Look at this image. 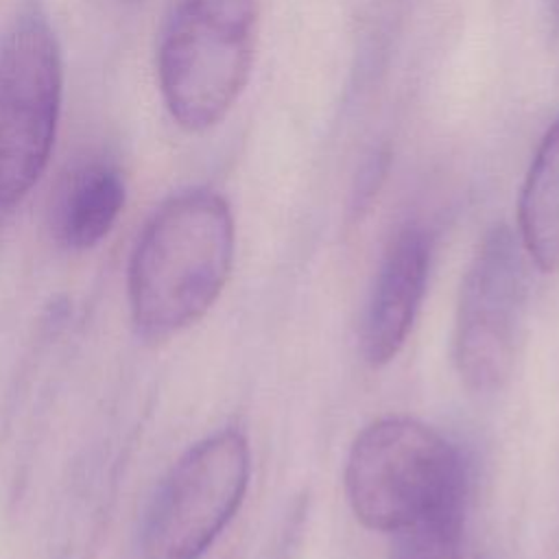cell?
<instances>
[{
	"instance_id": "9",
	"label": "cell",
	"mask_w": 559,
	"mask_h": 559,
	"mask_svg": "<svg viewBox=\"0 0 559 559\" xmlns=\"http://www.w3.org/2000/svg\"><path fill=\"white\" fill-rule=\"evenodd\" d=\"M515 234L533 266L559 271V118L546 129L526 170Z\"/></svg>"
},
{
	"instance_id": "7",
	"label": "cell",
	"mask_w": 559,
	"mask_h": 559,
	"mask_svg": "<svg viewBox=\"0 0 559 559\" xmlns=\"http://www.w3.org/2000/svg\"><path fill=\"white\" fill-rule=\"evenodd\" d=\"M430 251V236L419 225L389 240L360 323V349L371 367L389 365L404 347L426 293Z\"/></svg>"
},
{
	"instance_id": "1",
	"label": "cell",
	"mask_w": 559,
	"mask_h": 559,
	"mask_svg": "<svg viewBox=\"0 0 559 559\" xmlns=\"http://www.w3.org/2000/svg\"><path fill=\"white\" fill-rule=\"evenodd\" d=\"M236 249L227 201L205 188L168 199L144 225L129 262L135 325L166 338L199 321L223 293Z\"/></svg>"
},
{
	"instance_id": "11",
	"label": "cell",
	"mask_w": 559,
	"mask_h": 559,
	"mask_svg": "<svg viewBox=\"0 0 559 559\" xmlns=\"http://www.w3.org/2000/svg\"><path fill=\"white\" fill-rule=\"evenodd\" d=\"M548 20L555 37L559 39V0H548Z\"/></svg>"
},
{
	"instance_id": "10",
	"label": "cell",
	"mask_w": 559,
	"mask_h": 559,
	"mask_svg": "<svg viewBox=\"0 0 559 559\" xmlns=\"http://www.w3.org/2000/svg\"><path fill=\"white\" fill-rule=\"evenodd\" d=\"M465 496L391 533V559H461Z\"/></svg>"
},
{
	"instance_id": "4",
	"label": "cell",
	"mask_w": 559,
	"mask_h": 559,
	"mask_svg": "<svg viewBox=\"0 0 559 559\" xmlns=\"http://www.w3.org/2000/svg\"><path fill=\"white\" fill-rule=\"evenodd\" d=\"M63 59L37 4H26L0 39V207L20 203L44 175L59 124Z\"/></svg>"
},
{
	"instance_id": "8",
	"label": "cell",
	"mask_w": 559,
	"mask_h": 559,
	"mask_svg": "<svg viewBox=\"0 0 559 559\" xmlns=\"http://www.w3.org/2000/svg\"><path fill=\"white\" fill-rule=\"evenodd\" d=\"M124 179L107 159H83L59 181L50 227L55 238L70 249L98 245L116 225L124 207Z\"/></svg>"
},
{
	"instance_id": "3",
	"label": "cell",
	"mask_w": 559,
	"mask_h": 559,
	"mask_svg": "<svg viewBox=\"0 0 559 559\" xmlns=\"http://www.w3.org/2000/svg\"><path fill=\"white\" fill-rule=\"evenodd\" d=\"M343 485L354 518L386 535L467 496L459 450L432 426L413 417L371 421L347 452Z\"/></svg>"
},
{
	"instance_id": "2",
	"label": "cell",
	"mask_w": 559,
	"mask_h": 559,
	"mask_svg": "<svg viewBox=\"0 0 559 559\" xmlns=\"http://www.w3.org/2000/svg\"><path fill=\"white\" fill-rule=\"evenodd\" d=\"M258 0H179L157 48L170 118L190 133L216 127L245 92L258 46Z\"/></svg>"
},
{
	"instance_id": "5",
	"label": "cell",
	"mask_w": 559,
	"mask_h": 559,
	"mask_svg": "<svg viewBox=\"0 0 559 559\" xmlns=\"http://www.w3.org/2000/svg\"><path fill=\"white\" fill-rule=\"evenodd\" d=\"M528 266L518 234L496 225L465 269L452 354L456 373L476 393L502 389L513 373L528 310Z\"/></svg>"
},
{
	"instance_id": "6",
	"label": "cell",
	"mask_w": 559,
	"mask_h": 559,
	"mask_svg": "<svg viewBox=\"0 0 559 559\" xmlns=\"http://www.w3.org/2000/svg\"><path fill=\"white\" fill-rule=\"evenodd\" d=\"M251 476L247 437L218 430L170 469L153 502L146 542L157 559H199L238 513Z\"/></svg>"
}]
</instances>
